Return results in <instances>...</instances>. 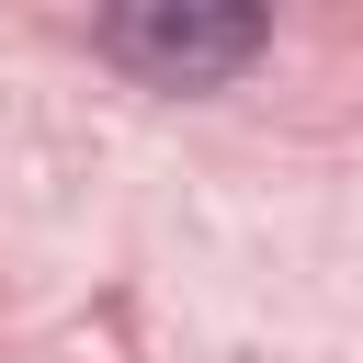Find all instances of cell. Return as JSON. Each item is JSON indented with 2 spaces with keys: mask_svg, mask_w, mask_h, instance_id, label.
Returning <instances> with one entry per match:
<instances>
[{
  "mask_svg": "<svg viewBox=\"0 0 363 363\" xmlns=\"http://www.w3.org/2000/svg\"><path fill=\"white\" fill-rule=\"evenodd\" d=\"M102 57H125L159 91H216L261 57V11H216V0H136L102 23Z\"/></svg>",
  "mask_w": 363,
  "mask_h": 363,
  "instance_id": "6da1fadb",
  "label": "cell"
}]
</instances>
